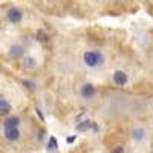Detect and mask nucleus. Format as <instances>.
I'll return each instance as SVG.
<instances>
[{
  "label": "nucleus",
  "instance_id": "423d86ee",
  "mask_svg": "<svg viewBox=\"0 0 153 153\" xmlns=\"http://www.w3.org/2000/svg\"><path fill=\"white\" fill-rule=\"evenodd\" d=\"M9 110H11V106H9V103H8V100H6L5 97L0 95V117L6 115Z\"/></svg>",
  "mask_w": 153,
  "mask_h": 153
},
{
  "label": "nucleus",
  "instance_id": "6e6552de",
  "mask_svg": "<svg viewBox=\"0 0 153 153\" xmlns=\"http://www.w3.org/2000/svg\"><path fill=\"white\" fill-rule=\"evenodd\" d=\"M89 129H97L92 121H84V123L76 126V130H78V132H84V130H89Z\"/></svg>",
  "mask_w": 153,
  "mask_h": 153
},
{
  "label": "nucleus",
  "instance_id": "9b49d317",
  "mask_svg": "<svg viewBox=\"0 0 153 153\" xmlns=\"http://www.w3.org/2000/svg\"><path fill=\"white\" fill-rule=\"evenodd\" d=\"M48 149L49 150H54V149H57V139L52 136V138H51L49 139V144H48Z\"/></svg>",
  "mask_w": 153,
  "mask_h": 153
},
{
  "label": "nucleus",
  "instance_id": "f257e3e1",
  "mask_svg": "<svg viewBox=\"0 0 153 153\" xmlns=\"http://www.w3.org/2000/svg\"><path fill=\"white\" fill-rule=\"evenodd\" d=\"M83 63H84L87 68H91V69L100 68L104 63V54H103V51H100V49H87V51H84V54H83Z\"/></svg>",
  "mask_w": 153,
  "mask_h": 153
},
{
  "label": "nucleus",
  "instance_id": "9d476101",
  "mask_svg": "<svg viewBox=\"0 0 153 153\" xmlns=\"http://www.w3.org/2000/svg\"><path fill=\"white\" fill-rule=\"evenodd\" d=\"M22 52H23V51H22L20 46H12V49H11V54L14 55V57H20Z\"/></svg>",
  "mask_w": 153,
  "mask_h": 153
},
{
  "label": "nucleus",
  "instance_id": "f03ea898",
  "mask_svg": "<svg viewBox=\"0 0 153 153\" xmlns=\"http://www.w3.org/2000/svg\"><path fill=\"white\" fill-rule=\"evenodd\" d=\"M95 92H97V91H95V86H94L92 83H86V84H83V86H81V91H80L81 97L86 98V100L94 98Z\"/></svg>",
  "mask_w": 153,
  "mask_h": 153
},
{
  "label": "nucleus",
  "instance_id": "39448f33",
  "mask_svg": "<svg viewBox=\"0 0 153 153\" xmlns=\"http://www.w3.org/2000/svg\"><path fill=\"white\" fill-rule=\"evenodd\" d=\"M6 17H8V20H9V22L17 23V22H20V20H22V11H20V9H17V8H11V9L8 11Z\"/></svg>",
  "mask_w": 153,
  "mask_h": 153
},
{
  "label": "nucleus",
  "instance_id": "0eeeda50",
  "mask_svg": "<svg viewBox=\"0 0 153 153\" xmlns=\"http://www.w3.org/2000/svg\"><path fill=\"white\" fill-rule=\"evenodd\" d=\"M19 123H20V118L19 117H9L5 120L3 126L5 127H19Z\"/></svg>",
  "mask_w": 153,
  "mask_h": 153
},
{
  "label": "nucleus",
  "instance_id": "7ed1b4c3",
  "mask_svg": "<svg viewBox=\"0 0 153 153\" xmlns=\"http://www.w3.org/2000/svg\"><path fill=\"white\" fill-rule=\"evenodd\" d=\"M5 138L8 141H17L20 138L19 127H5Z\"/></svg>",
  "mask_w": 153,
  "mask_h": 153
},
{
  "label": "nucleus",
  "instance_id": "1a4fd4ad",
  "mask_svg": "<svg viewBox=\"0 0 153 153\" xmlns=\"http://www.w3.org/2000/svg\"><path fill=\"white\" fill-rule=\"evenodd\" d=\"M132 136L139 141V139L144 138V130H143V129H133V130H132Z\"/></svg>",
  "mask_w": 153,
  "mask_h": 153
},
{
  "label": "nucleus",
  "instance_id": "20e7f679",
  "mask_svg": "<svg viewBox=\"0 0 153 153\" xmlns=\"http://www.w3.org/2000/svg\"><path fill=\"white\" fill-rule=\"evenodd\" d=\"M127 81H129V78H127V75L123 71H117L113 74V83L117 86H126Z\"/></svg>",
  "mask_w": 153,
  "mask_h": 153
},
{
  "label": "nucleus",
  "instance_id": "f8f14e48",
  "mask_svg": "<svg viewBox=\"0 0 153 153\" xmlns=\"http://www.w3.org/2000/svg\"><path fill=\"white\" fill-rule=\"evenodd\" d=\"M110 153H126V152H124V149H123L121 146H117V147H113V149H112Z\"/></svg>",
  "mask_w": 153,
  "mask_h": 153
}]
</instances>
